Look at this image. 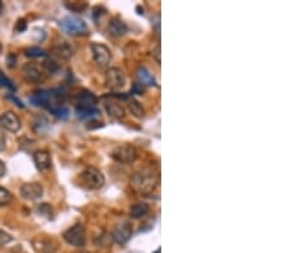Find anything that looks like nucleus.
Segmentation results:
<instances>
[{
    "label": "nucleus",
    "mask_w": 288,
    "mask_h": 253,
    "mask_svg": "<svg viewBox=\"0 0 288 253\" xmlns=\"http://www.w3.org/2000/svg\"><path fill=\"white\" fill-rule=\"evenodd\" d=\"M53 96L54 95L51 94L50 91H39V92H35V94L30 97V101L34 104L35 107L49 108L50 107Z\"/></svg>",
    "instance_id": "dca6fc26"
},
{
    "label": "nucleus",
    "mask_w": 288,
    "mask_h": 253,
    "mask_svg": "<svg viewBox=\"0 0 288 253\" xmlns=\"http://www.w3.org/2000/svg\"><path fill=\"white\" fill-rule=\"evenodd\" d=\"M154 55H155V59H157L158 63H160V45H158L155 51H154Z\"/></svg>",
    "instance_id": "473e14b6"
},
{
    "label": "nucleus",
    "mask_w": 288,
    "mask_h": 253,
    "mask_svg": "<svg viewBox=\"0 0 288 253\" xmlns=\"http://www.w3.org/2000/svg\"><path fill=\"white\" fill-rule=\"evenodd\" d=\"M0 128L10 133H17L21 129V120L13 111H5L0 115Z\"/></svg>",
    "instance_id": "9d476101"
},
{
    "label": "nucleus",
    "mask_w": 288,
    "mask_h": 253,
    "mask_svg": "<svg viewBox=\"0 0 288 253\" xmlns=\"http://www.w3.org/2000/svg\"><path fill=\"white\" fill-rule=\"evenodd\" d=\"M112 157L117 163L131 164L137 159V151L135 147L129 146V145H121L114 148L112 152Z\"/></svg>",
    "instance_id": "423d86ee"
},
{
    "label": "nucleus",
    "mask_w": 288,
    "mask_h": 253,
    "mask_svg": "<svg viewBox=\"0 0 288 253\" xmlns=\"http://www.w3.org/2000/svg\"><path fill=\"white\" fill-rule=\"evenodd\" d=\"M107 28H108V32H109L112 36H114V37H122V36H124V35L127 34V31H128L127 25L123 22L122 19H119V18L110 19Z\"/></svg>",
    "instance_id": "4468645a"
},
{
    "label": "nucleus",
    "mask_w": 288,
    "mask_h": 253,
    "mask_svg": "<svg viewBox=\"0 0 288 253\" xmlns=\"http://www.w3.org/2000/svg\"><path fill=\"white\" fill-rule=\"evenodd\" d=\"M25 54L27 56H30V58H41V56L46 55L45 50H42L41 47H38V46H32V47H29V49H26Z\"/></svg>",
    "instance_id": "b1692460"
},
{
    "label": "nucleus",
    "mask_w": 288,
    "mask_h": 253,
    "mask_svg": "<svg viewBox=\"0 0 288 253\" xmlns=\"http://www.w3.org/2000/svg\"><path fill=\"white\" fill-rule=\"evenodd\" d=\"M5 147H6L5 133H4L3 129L0 128V152H3V151L5 150Z\"/></svg>",
    "instance_id": "c756f323"
},
{
    "label": "nucleus",
    "mask_w": 288,
    "mask_h": 253,
    "mask_svg": "<svg viewBox=\"0 0 288 253\" xmlns=\"http://www.w3.org/2000/svg\"><path fill=\"white\" fill-rule=\"evenodd\" d=\"M159 184V174L155 169H140L131 177V187L141 194H149Z\"/></svg>",
    "instance_id": "f257e3e1"
},
{
    "label": "nucleus",
    "mask_w": 288,
    "mask_h": 253,
    "mask_svg": "<svg viewBox=\"0 0 288 253\" xmlns=\"http://www.w3.org/2000/svg\"><path fill=\"white\" fill-rule=\"evenodd\" d=\"M49 110L51 111L54 116H57L58 119H67L68 118V109L66 107H63V105H57V107H50Z\"/></svg>",
    "instance_id": "4be33fe9"
},
{
    "label": "nucleus",
    "mask_w": 288,
    "mask_h": 253,
    "mask_svg": "<svg viewBox=\"0 0 288 253\" xmlns=\"http://www.w3.org/2000/svg\"><path fill=\"white\" fill-rule=\"evenodd\" d=\"M104 107H105V110H107V112L112 118L118 119V120L124 118V109H123L121 104L116 103V101H108V103H105Z\"/></svg>",
    "instance_id": "a211bd4d"
},
{
    "label": "nucleus",
    "mask_w": 288,
    "mask_h": 253,
    "mask_svg": "<svg viewBox=\"0 0 288 253\" xmlns=\"http://www.w3.org/2000/svg\"><path fill=\"white\" fill-rule=\"evenodd\" d=\"M0 87H5L9 88L10 91H16V86L13 84V82L8 77H5L1 72H0Z\"/></svg>",
    "instance_id": "a878e982"
},
{
    "label": "nucleus",
    "mask_w": 288,
    "mask_h": 253,
    "mask_svg": "<svg viewBox=\"0 0 288 253\" xmlns=\"http://www.w3.org/2000/svg\"><path fill=\"white\" fill-rule=\"evenodd\" d=\"M38 211L41 214V215H45V216H47V217H51V216H53V211H51L50 205H47V203L39 205Z\"/></svg>",
    "instance_id": "bb28decb"
},
{
    "label": "nucleus",
    "mask_w": 288,
    "mask_h": 253,
    "mask_svg": "<svg viewBox=\"0 0 288 253\" xmlns=\"http://www.w3.org/2000/svg\"><path fill=\"white\" fill-rule=\"evenodd\" d=\"M45 71L42 67L34 64V63H27L22 67V75L23 78L30 83H38V82L44 81L45 78Z\"/></svg>",
    "instance_id": "6e6552de"
},
{
    "label": "nucleus",
    "mask_w": 288,
    "mask_h": 253,
    "mask_svg": "<svg viewBox=\"0 0 288 253\" xmlns=\"http://www.w3.org/2000/svg\"><path fill=\"white\" fill-rule=\"evenodd\" d=\"M8 99H9V100H12V101H14V103H16L17 107L23 108V104L21 103V101H19V100H17V99H14V97H13V96H8Z\"/></svg>",
    "instance_id": "72a5a7b5"
},
{
    "label": "nucleus",
    "mask_w": 288,
    "mask_h": 253,
    "mask_svg": "<svg viewBox=\"0 0 288 253\" xmlns=\"http://www.w3.org/2000/svg\"><path fill=\"white\" fill-rule=\"evenodd\" d=\"M81 181L88 189H100L105 183V177L99 169L90 166L82 172Z\"/></svg>",
    "instance_id": "7ed1b4c3"
},
{
    "label": "nucleus",
    "mask_w": 288,
    "mask_h": 253,
    "mask_svg": "<svg viewBox=\"0 0 288 253\" xmlns=\"http://www.w3.org/2000/svg\"><path fill=\"white\" fill-rule=\"evenodd\" d=\"M77 108H95L97 104V97L92 92L82 91L76 96Z\"/></svg>",
    "instance_id": "2eb2a0df"
},
{
    "label": "nucleus",
    "mask_w": 288,
    "mask_h": 253,
    "mask_svg": "<svg viewBox=\"0 0 288 253\" xmlns=\"http://www.w3.org/2000/svg\"><path fill=\"white\" fill-rule=\"evenodd\" d=\"M19 193H21V197L25 198L27 201H36L39 198L42 197V193H44V189H42V185L40 183H25V184L21 187L19 189Z\"/></svg>",
    "instance_id": "9b49d317"
},
{
    "label": "nucleus",
    "mask_w": 288,
    "mask_h": 253,
    "mask_svg": "<svg viewBox=\"0 0 288 253\" xmlns=\"http://www.w3.org/2000/svg\"><path fill=\"white\" fill-rule=\"evenodd\" d=\"M125 83V75L122 69L119 68H109L105 73V86L109 90L116 91L122 88Z\"/></svg>",
    "instance_id": "0eeeda50"
},
{
    "label": "nucleus",
    "mask_w": 288,
    "mask_h": 253,
    "mask_svg": "<svg viewBox=\"0 0 288 253\" xmlns=\"http://www.w3.org/2000/svg\"><path fill=\"white\" fill-rule=\"evenodd\" d=\"M12 239V235H9L8 233H5V231L0 229V247H3V246H6L8 243H10Z\"/></svg>",
    "instance_id": "c85d7f7f"
},
{
    "label": "nucleus",
    "mask_w": 288,
    "mask_h": 253,
    "mask_svg": "<svg viewBox=\"0 0 288 253\" xmlns=\"http://www.w3.org/2000/svg\"><path fill=\"white\" fill-rule=\"evenodd\" d=\"M90 50L92 54V58L96 62L97 66L100 67H108L109 63L112 62V53H110L109 47L104 44H99V42H91Z\"/></svg>",
    "instance_id": "39448f33"
},
{
    "label": "nucleus",
    "mask_w": 288,
    "mask_h": 253,
    "mask_svg": "<svg viewBox=\"0 0 288 253\" xmlns=\"http://www.w3.org/2000/svg\"><path fill=\"white\" fill-rule=\"evenodd\" d=\"M132 234H133L132 225L128 221H122L112 231V239L118 244H124L131 239Z\"/></svg>",
    "instance_id": "1a4fd4ad"
},
{
    "label": "nucleus",
    "mask_w": 288,
    "mask_h": 253,
    "mask_svg": "<svg viewBox=\"0 0 288 253\" xmlns=\"http://www.w3.org/2000/svg\"><path fill=\"white\" fill-rule=\"evenodd\" d=\"M128 110L132 115L135 116V118H137V119L144 118L145 110H144V108L141 107V104L138 103V101L133 100V99H132V100H129L128 101Z\"/></svg>",
    "instance_id": "412c9836"
},
{
    "label": "nucleus",
    "mask_w": 288,
    "mask_h": 253,
    "mask_svg": "<svg viewBox=\"0 0 288 253\" xmlns=\"http://www.w3.org/2000/svg\"><path fill=\"white\" fill-rule=\"evenodd\" d=\"M150 213V207L147 203H136L129 209V216L132 219H141Z\"/></svg>",
    "instance_id": "6ab92c4d"
},
{
    "label": "nucleus",
    "mask_w": 288,
    "mask_h": 253,
    "mask_svg": "<svg viewBox=\"0 0 288 253\" xmlns=\"http://www.w3.org/2000/svg\"><path fill=\"white\" fill-rule=\"evenodd\" d=\"M42 69H44L45 72H47V73H55V72H58L59 66H58L57 63L54 62V60L46 59L44 63H42Z\"/></svg>",
    "instance_id": "393cba45"
},
{
    "label": "nucleus",
    "mask_w": 288,
    "mask_h": 253,
    "mask_svg": "<svg viewBox=\"0 0 288 253\" xmlns=\"http://www.w3.org/2000/svg\"><path fill=\"white\" fill-rule=\"evenodd\" d=\"M5 172H6V168H5V164L0 160V178L1 177H4V174H5Z\"/></svg>",
    "instance_id": "2f4dec72"
},
{
    "label": "nucleus",
    "mask_w": 288,
    "mask_h": 253,
    "mask_svg": "<svg viewBox=\"0 0 288 253\" xmlns=\"http://www.w3.org/2000/svg\"><path fill=\"white\" fill-rule=\"evenodd\" d=\"M67 8L71 10H73V12H82L83 9H86L87 8V4L86 3H71V4H67Z\"/></svg>",
    "instance_id": "cd10ccee"
},
{
    "label": "nucleus",
    "mask_w": 288,
    "mask_h": 253,
    "mask_svg": "<svg viewBox=\"0 0 288 253\" xmlns=\"http://www.w3.org/2000/svg\"><path fill=\"white\" fill-rule=\"evenodd\" d=\"M60 28H62L63 31L66 32L68 35H82V34H87L88 27L82 19L77 18V17H64V18L60 21L59 23Z\"/></svg>",
    "instance_id": "20e7f679"
},
{
    "label": "nucleus",
    "mask_w": 288,
    "mask_h": 253,
    "mask_svg": "<svg viewBox=\"0 0 288 253\" xmlns=\"http://www.w3.org/2000/svg\"><path fill=\"white\" fill-rule=\"evenodd\" d=\"M63 239L73 247L81 248L86 244V230L82 224H76L63 233Z\"/></svg>",
    "instance_id": "f03ea898"
},
{
    "label": "nucleus",
    "mask_w": 288,
    "mask_h": 253,
    "mask_svg": "<svg viewBox=\"0 0 288 253\" xmlns=\"http://www.w3.org/2000/svg\"><path fill=\"white\" fill-rule=\"evenodd\" d=\"M34 163L40 172H46L51 168L50 153L45 150H39L34 153Z\"/></svg>",
    "instance_id": "ddd939ff"
},
{
    "label": "nucleus",
    "mask_w": 288,
    "mask_h": 253,
    "mask_svg": "<svg viewBox=\"0 0 288 253\" xmlns=\"http://www.w3.org/2000/svg\"><path fill=\"white\" fill-rule=\"evenodd\" d=\"M76 112H77V116L81 119H92L95 116L99 115V110L96 108H77L76 107Z\"/></svg>",
    "instance_id": "aec40b11"
},
{
    "label": "nucleus",
    "mask_w": 288,
    "mask_h": 253,
    "mask_svg": "<svg viewBox=\"0 0 288 253\" xmlns=\"http://www.w3.org/2000/svg\"><path fill=\"white\" fill-rule=\"evenodd\" d=\"M12 193L6 188L0 187V206H5L8 203L12 202Z\"/></svg>",
    "instance_id": "5701e85b"
},
{
    "label": "nucleus",
    "mask_w": 288,
    "mask_h": 253,
    "mask_svg": "<svg viewBox=\"0 0 288 253\" xmlns=\"http://www.w3.org/2000/svg\"><path fill=\"white\" fill-rule=\"evenodd\" d=\"M136 73H137V79L140 84H142V86H157L155 77H154L150 69H147L146 67H140Z\"/></svg>",
    "instance_id": "f3484780"
},
{
    "label": "nucleus",
    "mask_w": 288,
    "mask_h": 253,
    "mask_svg": "<svg viewBox=\"0 0 288 253\" xmlns=\"http://www.w3.org/2000/svg\"><path fill=\"white\" fill-rule=\"evenodd\" d=\"M26 27H27V23H26L25 19H19L18 22H17V26H16L17 31L23 32L26 30Z\"/></svg>",
    "instance_id": "7c9ffc66"
},
{
    "label": "nucleus",
    "mask_w": 288,
    "mask_h": 253,
    "mask_svg": "<svg viewBox=\"0 0 288 253\" xmlns=\"http://www.w3.org/2000/svg\"><path fill=\"white\" fill-rule=\"evenodd\" d=\"M75 46L68 41H59L53 46V53L60 59L68 60L75 55Z\"/></svg>",
    "instance_id": "f8f14e48"
}]
</instances>
